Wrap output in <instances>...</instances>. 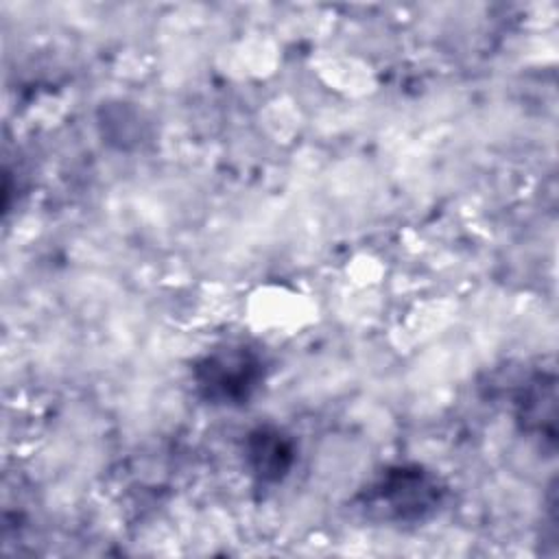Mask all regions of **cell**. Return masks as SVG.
<instances>
[{
	"instance_id": "1",
	"label": "cell",
	"mask_w": 559,
	"mask_h": 559,
	"mask_svg": "<svg viewBox=\"0 0 559 559\" xmlns=\"http://www.w3.org/2000/svg\"><path fill=\"white\" fill-rule=\"evenodd\" d=\"M264 378L260 356L245 345H227L203 356L194 367V382L212 404L247 402Z\"/></svg>"
},
{
	"instance_id": "2",
	"label": "cell",
	"mask_w": 559,
	"mask_h": 559,
	"mask_svg": "<svg viewBox=\"0 0 559 559\" xmlns=\"http://www.w3.org/2000/svg\"><path fill=\"white\" fill-rule=\"evenodd\" d=\"M441 500L439 483L421 467L400 465L384 472L367 496L369 507L391 520H421Z\"/></svg>"
},
{
	"instance_id": "3",
	"label": "cell",
	"mask_w": 559,
	"mask_h": 559,
	"mask_svg": "<svg viewBox=\"0 0 559 559\" xmlns=\"http://www.w3.org/2000/svg\"><path fill=\"white\" fill-rule=\"evenodd\" d=\"M295 448L277 428H258L247 439V463L260 480H280L293 465Z\"/></svg>"
}]
</instances>
